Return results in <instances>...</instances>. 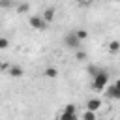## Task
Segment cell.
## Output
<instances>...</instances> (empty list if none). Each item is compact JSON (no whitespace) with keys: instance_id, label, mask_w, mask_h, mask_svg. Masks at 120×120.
I'll use <instances>...</instances> for the list:
<instances>
[{"instance_id":"obj_11","label":"cell","mask_w":120,"mask_h":120,"mask_svg":"<svg viewBox=\"0 0 120 120\" xmlns=\"http://www.w3.org/2000/svg\"><path fill=\"white\" fill-rule=\"evenodd\" d=\"M28 9H30L28 4H19V6H17V13H21V15H22V13H28Z\"/></svg>"},{"instance_id":"obj_1","label":"cell","mask_w":120,"mask_h":120,"mask_svg":"<svg viewBox=\"0 0 120 120\" xmlns=\"http://www.w3.org/2000/svg\"><path fill=\"white\" fill-rule=\"evenodd\" d=\"M107 82H109V73H107L105 69H99V71L92 77V88H94L96 92H101V90L107 86Z\"/></svg>"},{"instance_id":"obj_2","label":"cell","mask_w":120,"mask_h":120,"mask_svg":"<svg viewBox=\"0 0 120 120\" xmlns=\"http://www.w3.org/2000/svg\"><path fill=\"white\" fill-rule=\"evenodd\" d=\"M64 45H66L68 49H77V47L81 45V41L77 39L75 32H69V34H66V38H64Z\"/></svg>"},{"instance_id":"obj_5","label":"cell","mask_w":120,"mask_h":120,"mask_svg":"<svg viewBox=\"0 0 120 120\" xmlns=\"http://www.w3.org/2000/svg\"><path fill=\"white\" fill-rule=\"evenodd\" d=\"M99 107H101V99H98V98H92V99H88V101H86V111L96 112Z\"/></svg>"},{"instance_id":"obj_4","label":"cell","mask_w":120,"mask_h":120,"mask_svg":"<svg viewBox=\"0 0 120 120\" xmlns=\"http://www.w3.org/2000/svg\"><path fill=\"white\" fill-rule=\"evenodd\" d=\"M105 94H107L109 98H112V99H120V82L111 84V86L105 90Z\"/></svg>"},{"instance_id":"obj_9","label":"cell","mask_w":120,"mask_h":120,"mask_svg":"<svg viewBox=\"0 0 120 120\" xmlns=\"http://www.w3.org/2000/svg\"><path fill=\"white\" fill-rule=\"evenodd\" d=\"M58 120H77V112H62Z\"/></svg>"},{"instance_id":"obj_6","label":"cell","mask_w":120,"mask_h":120,"mask_svg":"<svg viewBox=\"0 0 120 120\" xmlns=\"http://www.w3.org/2000/svg\"><path fill=\"white\" fill-rule=\"evenodd\" d=\"M45 22H51L52 19H54V8H47L45 11H43V17H41Z\"/></svg>"},{"instance_id":"obj_7","label":"cell","mask_w":120,"mask_h":120,"mask_svg":"<svg viewBox=\"0 0 120 120\" xmlns=\"http://www.w3.org/2000/svg\"><path fill=\"white\" fill-rule=\"evenodd\" d=\"M22 73H24V71H22L21 66H11V68H9V75H11V77H22Z\"/></svg>"},{"instance_id":"obj_18","label":"cell","mask_w":120,"mask_h":120,"mask_svg":"<svg viewBox=\"0 0 120 120\" xmlns=\"http://www.w3.org/2000/svg\"><path fill=\"white\" fill-rule=\"evenodd\" d=\"M75 58H77V60H86V52H82V51H79V52L75 54Z\"/></svg>"},{"instance_id":"obj_8","label":"cell","mask_w":120,"mask_h":120,"mask_svg":"<svg viewBox=\"0 0 120 120\" xmlns=\"http://www.w3.org/2000/svg\"><path fill=\"white\" fill-rule=\"evenodd\" d=\"M43 75L49 77V79H54V77L58 75V71H56V68H47V69L43 71Z\"/></svg>"},{"instance_id":"obj_16","label":"cell","mask_w":120,"mask_h":120,"mask_svg":"<svg viewBox=\"0 0 120 120\" xmlns=\"http://www.w3.org/2000/svg\"><path fill=\"white\" fill-rule=\"evenodd\" d=\"M8 45H9V41H8L6 38H0V51H2V49H8Z\"/></svg>"},{"instance_id":"obj_10","label":"cell","mask_w":120,"mask_h":120,"mask_svg":"<svg viewBox=\"0 0 120 120\" xmlns=\"http://www.w3.org/2000/svg\"><path fill=\"white\" fill-rule=\"evenodd\" d=\"M109 49H111V52H118V51H120V43H118V39H112V41L109 43Z\"/></svg>"},{"instance_id":"obj_12","label":"cell","mask_w":120,"mask_h":120,"mask_svg":"<svg viewBox=\"0 0 120 120\" xmlns=\"http://www.w3.org/2000/svg\"><path fill=\"white\" fill-rule=\"evenodd\" d=\"M75 36H77V39L81 41V39H84V38L88 36V32H86V30H82V28H79V30H75Z\"/></svg>"},{"instance_id":"obj_14","label":"cell","mask_w":120,"mask_h":120,"mask_svg":"<svg viewBox=\"0 0 120 120\" xmlns=\"http://www.w3.org/2000/svg\"><path fill=\"white\" fill-rule=\"evenodd\" d=\"M64 112H77V107H75L73 103H68L66 109H64Z\"/></svg>"},{"instance_id":"obj_13","label":"cell","mask_w":120,"mask_h":120,"mask_svg":"<svg viewBox=\"0 0 120 120\" xmlns=\"http://www.w3.org/2000/svg\"><path fill=\"white\" fill-rule=\"evenodd\" d=\"M82 120H96V114H94L92 111H86V112L82 114Z\"/></svg>"},{"instance_id":"obj_15","label":"cell","mask_w":120,"mask_h":120,"mask_svg":"<svg viewBox=\"0 0 120 120\" xmlns=\"http://www.w3.org/2000/svg\"><path fill=\"white\" fill-rule=\"evenodd\" d=\"M11 0H0V8H4V9H8V8H11Z\"/></svg>"},{"instance_id":"obj_3","label":"cell","mask_w":120,"mask_h":120,"mask_svg":"<svg viewBox=\"0 0 120 120\" xmlns=\"http://www.w3.org/2000/svg\"><path fill=\"white\" fill-rule=\"evenodd\" d=\"M28 22H30V26L36 28V30H45V28H47V22H45L39 15H32V17L28 19Z\"/></svg>"},{"instance_id":"obj_17","label":"cell","mask_w":120,"mask_h":120,"mask_svg":"<svg viewBox=\"0 0 120 120\" xmlns=\"http://www.w3.org/2000/svg\"><path fill=\"white\" fill-rule=\"evenodd\" d=\"M98 71H99V68H98V66H90V68H88V73H90L92 77H94V75H96Z\"/></svg>"}]
</instances>
